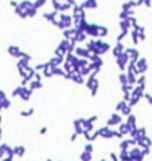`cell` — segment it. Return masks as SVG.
<instances>
[{"mask_svg":"<svg viewBox=\"0 0 152 161\" xmlns=\"http://www.w3.org/2000/svg\"><path fill=\"white\" fill-rule=\"evenodd\" d=\"M86 34H90V36H99V25H96V24H89L87 28H86Z\"/></svg>","mask_w":152,"mask_h":161,"instance_id":"1","label":"cell"},{"mask_svg":"<svg viewBox=\"0 0 152 161\" xmlns=\"http://www.w3.org/2000/svg\"><path fill=\"white\" fill-rule=\"evenodd\" d=\"M44 3H46V0H36V3H34V6H36V8L39 9V8H42V6H43Z\"/></svg>","mask_w":152,"mask_h":161,"instance_id":"4","label":"cell"},{"mask_svg":"<svg viewBox=\"0 0 152 161\" xmlns=\"http://www.w3.org/2000/svg\"><path fill=\"white\" fill-rule=\"evenodd\" d=\"M108 34V28L106 27H99V36L100 37H105Z\"/></svg>","mask_w":152,"mask_h":161,"instance_id":"3","label":"cell"},{"mask_svg":"<svg viewBox=\"0 0 152 161\" xmlns=\"http://www.w3.org/2000/svg\"><path fill=\"white\" fill-rule=\"evenodd\" d=\"M11 5H12V6H14V8H18V6H19V5H18V3H16V2H14V0H12V2H11Z\"/></svg>","mask_w":152,"mask_h":161,"instance_id":"5","label":"cell"},{"mask_svg":"<svg viewBox=\"0 0 152 161\" xmlns=\"http://www.w3.org/2000/svg\"><path fill=\"white\" fill-rule=\"evenodd\" d=\"M145 5L146 6H151V0H145Z\"/></svg>","mask_w":152,"mask_h":161,"instance_id":"6","label":"cell"},{"mask_svg":"<svg viewBox=\"0 0 152 161\" xmlns=\"http://www.w3.org/2000/svg\"><path fill=\"white\" fill-rule=\"evenodd\" d=\"M9 53H12V55H15V56H19V55H21V52H19V49H18L16 46H11V47H9Z\"/></svg>","mask_w":152,"mask_h":161,"instance_id":"2","label":"cell"}]
</instances>
